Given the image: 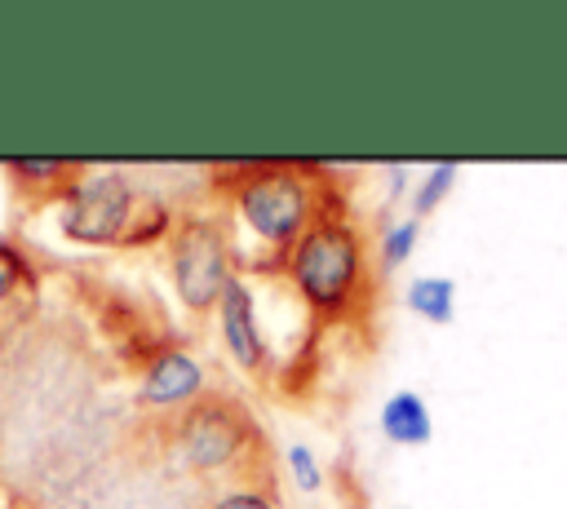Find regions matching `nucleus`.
<instances>
[{"label": "nucleus", "mask_w": 567, "mask_h": 509, "mask_svg": "<svg viewBox=\"0 0 567 509\" xmlns=\"http://www.w3.org/2000/svg\"><path fill=\"white\" fill-rule=\"evenodd\" d=\"M230 217L252 239V252L244 257L248 274H284L297 239L328 217H350L346 181H337L332 168L310 159H252V164H226L213 168L208 181Z\"/></svg>", "instance_id": "f257e3e1"}, {"label": "nucleus", "mask_w": 567, "mask_h": 509, "mask_svg": "<svg viewBox=\"0 0 567 509\" xmlns=\"http://www.w3.org/2000/svg\"><path fill=\"white\" fill-rule=\"evenodd\" d=\"M284 279L288 288L297 292L301 310H306V332H301V345L297 354L279 367V381L275 389L284 394L292 372L315 359V345H319V332L323 328H337V323H368L372 319V301H377V270H372V243H368V230L350 217H328V221H315L288 266H284Z\"/></svg>", "instance_id": "f03ea898"}, {"label": "nucleus", "mask_w": 567, "mask_h": 509, "mask_svg": "<svg viewBox=\"0 0 567 509\" xmlns=\"http://www.w3.org/2000/svg\"><path fill=\"white\" fill-rule=\"evenodd\" d=\"M177 208L124 168H93L58 208V226L84 248H151L173 235Z\"/></svg>", "instance_id": "7ed1b4c3"}, {"label": "nucleus", "mask_w": 567, "mask_h": 509, "mask_svg": "<svg viewBox=\"0 0 567 509\" xmlns=\"http://www.w3.org/2000/svg\"><path fill=\"white\" fill-rule=\"evenodd\" d=\"M164 447L195 478L235 474L239 482H270L275 487V478L252 474V465H266V434H261L257 416L248 412V403L226 394V389H204L190 407L168 416Z\"/></svg>", "instance_id": "20e7f679"}, {"label": "nucleus", "mask_w": 567, "mask_h": 509, "mask_svg": "<svg viewBox=\"0 0 567 509\" xmlns=\"http://www.w3.org/2000/svg\"><path fill=\"white\" fill-rule=\"evenodd\" d=\"M168 248V274L177 288V301L190 319L217 314V301L235 274V243L230 226L217 212H177Z\"/></svg>", "instance_id": "39448f33"}, {"label": "nucleus", "mask_w": 567, "mask_h": 509, "mask_svg": "<svg viewBox=\"0 0 567 509\" xmlns=\"http://www.w3.org/2000/svg\"><path fill=\"white\" fill-rule=\"evenodd\" d=\"M217 323H221V341H226V354L235 359V367L248 372L261 385H275L279 381V359L266 345V332L257 323V301H252V288H248L244 274H230L226 292L217 301Z\"/></svg>", "instance_id": "423d86ee"}, {"label": "nucleus", "mask_w": 567, "mask_h": 509, "mask_svg": "<svg viewBox=\"0 0 567 509\" xmlns=\"http://www.w3.org/2000/svg\"><path fill=\"white\" fill-rule=\"evenodd\" d=\"M208 385L204 363L186 350V345H164L137 376V407L159 412V416H177L182 407H190Z\"/></svg>", "instance_id": "0eeeda50"}, {"label": "nucleus", "mask_w": 567, "mask_h": 509, "mask_svg": "<svg viewBox=\"0 0 567 509\" xmlns=\"http://www.w3.org/2000/svg\"><path fill=\"white\" fill-rule=\"evenodd\" d=\"M84 173H89L84 159H9V164H4L13 204H18L27 217H35V212H44V208H62L66 195L80 186Z\"/></svg>", "instance_id": "6e6552de"}, {"label": "nucleus", "mask_w": 567, "mask_h": 509, "mask_svg": "<svg viewBox=\"0 0 567 509\" xmlns=\"http://www.w3.org/2000/svg\"><path fill=\"white\" fill-rule=\"evenodd\" d=\"M381 434L394 443V447H425L430 434H434V420H430V407L416 389H399L381 403Z\"/></svg>", "instance_id": "1a4fd4ad"}, {"label": "nucleus", "mask_w": 567, "mask_h": 509, "mask_svg": "<svg viewBox=\"0 0 567 509\" xmlns=\"http://www.w3.org/2000/svg\"><path fill=\"white\" fill-rule=\"evenodd\" d=\"M35 292H40V274H35L27 248L13 239H0V310L18 305V301H35Z\"/></svg>", "instance_id": "9d476101"}, {"label": "nucleus", "mask_w": 567, "mask_h": 509, "mask_svg": "<svg viewBox=\"0 0 567 509\" xmlns=\"http://www.w3.org/2000/svg\"><path fill=\"white\" fill-rule=\"evenodd\" d=\"M403 305L430 323H452L456 310V283L447 274H421L403 288Z\"/></svg>", "instance_id": "9b49d317"}, {"label": "nucleus", "mask_w": 567, "mask_h": 509, "mask_svg": "<svg viewBox=\"0 0 567 509\" xmlns=\"http://www.w3.org/2000/svg\"><path fill=\"white\" fill-rule=\"evenodd\" d=\"M416 235H421V217H412V212H408V217L390 221V226H385V235H381V243H377V270H381V274L399 270V266L412 257Z\"/></svg>", "instance_id": "f8f14e48"}, {"label": "nucleus", "mask_w": 567, "mask_h": 509, "mask_svg": "<svg viewBox=\"0 0 567 509\" xmlns=\"http://www.w3.org/2000/svg\"><path fill=\"white\" fill-rule=\"evenodd\" d=\"M456 177H461V168L456 164H430L425 173H421V181H416V195H412V217H430L447 195H452V186H456Z\"/></svg>", "instance_id": "ddd939ff"}, {"label": "nucleus", "mask_w": 567, "mask_h": 509, "mask_svg": "<svg viewBox=\"0 0 567 509\" xmlns=\"http://www.w3.org/2000/svg\"><path fill=\"white\" fill-rule=\"evenodd\" d=\"M284 469H288L292 487L306 491V496L323 487V465H319V456H315L306 443H288V447H284Z\"/></svg>", "instance_id": "4468645a"}, {"label": "nucleus", "mask_w": 567, "mask_h": 509, "mask_svg": "<svg viewBox=\"0 0 567 509\" xmlns=\"http://www.w3.org/2000/svg\"><path fill=\"white\" fill-rule=\"evenodd\" d=\"M208 509H279V500L270 482H235L221 496H213Z\"/></svg>", "instance_id": "2eb2a0df"}, {"label": "nucleus", "mask_w": 567, "mask_h": 509, "mask_svg": "<svg viewBox=\"0 0 567 509\" xmlns=\"http://www.w3.org/2000/svg\"><path fill=\"white\" fill-rule=\"evenodd\" d=\"M399 509H408V505H399Z\"/></svg>", "instance_id": "dca6fc26"}]
</instances>
